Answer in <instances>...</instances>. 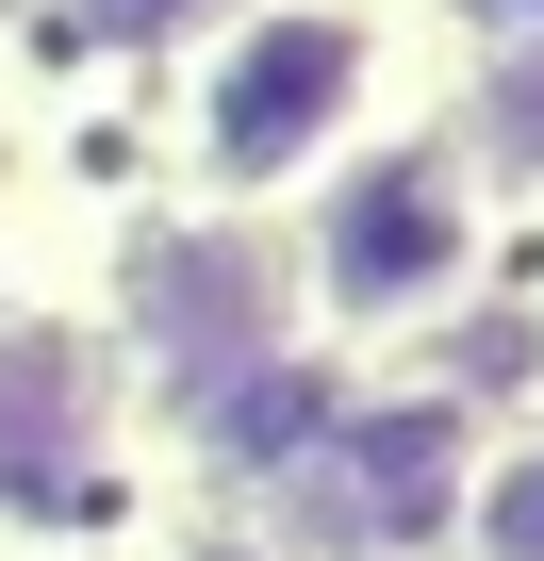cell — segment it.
<instances>
[{
	"label": "cell",
	"instance_id": "cell-1",
	"mask_svg": "<svg viewBox=\"0 0 544 561\" xmlns=\"http://www.w3.org/2000/svg\"><path fill=\"white\" fill-rule=\"evenodd\" d=\"M396 0H231V18L182 50V182L215 215H264V198H314L363 133H396Z\"/></svg>",
	"mask_w": 544,
	"mask_h": 561
},
{
	"label": "cell",
	"instance_id": "cell-2",
	"mask_svg": "<svg viewBox=\"0 0 544 561\" xmlns=\"http://www.w3.org/2000/svg\"><path fill=\"white\" fill-rule=\"evenodd\" d=\"M478 264H495V198L445 133H363L298 198V314L347 331V347H396V331L462 314Z\"/></svg>",
	"mask_w": 544,
	"mask_h": 561
},
{
	"label": "cell",
	"instance_id": "cell-3",
	"mask_svg": "<svg viewBox=\"0 0 544 561\" xmlns=\"http://www.w3.org/2000/svg\"><path fill=\"white\" fill-rule=\"evenodd\" d=\"M100 347H67V331H18L0 347V479H34V462H67L83 430H100Z\"/></svg>",
	"mask_w": 544,
	"mask_h": 561
},
{
	"label": "cell",
	"instance_id": "cell-4",
	"mask_svg": "<svg viewBox=\"0 0 544 561\" xmlns=\"http://www.w3.org/2000/svg\"><path fill=\"white\" fill-rule=\"evenodd\" d=\"M462 165H478V198H544V50H478V83H462V133H445Z\"/></svg>",
	"mask_w": 544,
	"mask_h": 561
},
{
	"label": "cell",
	"instance_id": "cell-5",
	"mask_svg": "<svg viewBox=\"0 0 544 561\" xmlns=\"http://www.w3.org/2000/svg\"><path fill=\"white\" fill-rule=\"evenodd\" d=\"M462 528H478V561H544V430L462 479Z\"/></svg>",
	"mask_w": 544,
	"mask_h": 561
},
{
	"label": "cell",
	"instance_id": "cell-6",
	"mask_svg": "<svg viewBox=\"0 0 544 561\" xmlns=\"http://www.w3.org/2000/svg\"><path fill=\"white\" fill-rule=\"evenodd\" d=\"M67 18H83V34H165V50H198L231 0H67Z\"/></svg>",
	"mask_w": 544,
	"mask_h": 561
},
{
	"label": "cell",
	"instance_id": "cell-7",
	"mask_svg": "<svg viewBox=\"0 0 544 561\" xmlns=\"http://www.w3.org/2000/svg\"><path fill=\"white\" fill-rule=\"evenodd\" d=\"M462 34L478 50H544V0H462Z\"/></svg>",
	"mask_w": 544,
	"mask_h": 561
},
{
	"label": "cell",
	"instance_id": "cell-8",
	"mask_svg": "<svg viewBox=\"0 0 544 561\" xmlns=\"http://www.w3.org/2000/svg\"><path fill=\"white\" fill-rule=\"evenodd\" d=\"M182 561H264V545H182Z\"/></svg>",
	"mask_w": 544,
	"mask_h": 561
}]
</instances>
